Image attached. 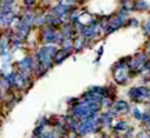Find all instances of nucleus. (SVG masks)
I'll use <instances>...</instances> for the list:
<instances>
[{"label":"nucleus","instance_id":"2","mask_svg":"<svg viewBox=\"0 0 150 138\" xmlns=\"http://www.w3.org/2000/svg\"><path fill=\"white\" fill-rule=\"evenodd\" d=\"M115 109H117V112H127L129 108H128V104H127V102L120 101L115 104Z\"/></svg>","mask_w":150,"mask_h":138},{"label":"nucleus","instance_id":"1","mask_svg":"<svg viewBox=\"0 0 150 138\" xmlns=\"http://www.w3.org/2000/svg\"><path fill=\"white\" fill-rule=\"evenodd\" d=\"M68 55V51H63V50H60V51H56V54H54V57H53V59H54V62L56 64H60V61L63 58H65Z\"/></svg>","mask_w":150,"mask_h":138},{"label":"nucleus","instance_id":"3","mask_svg":"<svg viewBox=\"0 0 150 138\" xmlns=\"http://www.w3.org/2000/svg\"><path fill=\"white\" fill-rule=\"evenodd\" d=\"M127 127H128V123L127 122H121L117 124V130L118 131H124V130H127Z\"/></svg>","mask_w":150,"mask_h":138}]
</instances>
